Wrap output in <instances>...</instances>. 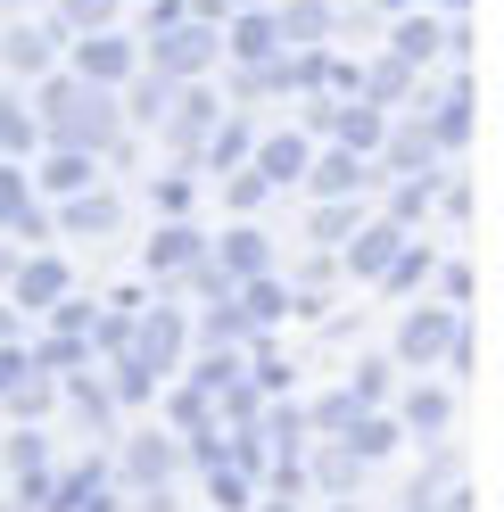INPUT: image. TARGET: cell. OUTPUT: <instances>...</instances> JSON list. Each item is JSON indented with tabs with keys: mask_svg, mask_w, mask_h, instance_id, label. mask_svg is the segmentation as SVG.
Here are the masks:
<instances>
[{
	"mask_svg": "<svg viewBox=\"0 0 504 512\" xmlns=\"http://www.w3.org/2000/svg\"><path fill=\"white\" fill-rule=\"evenodd\" d=\"M34 124L50 149H75V157H124V116H116V91H91L75 75H42L34 83Z\"/></svg>",
	"mask_w": 504,
	"mask_h": 512,
	"instance_id": "6da1fadb",
	"label": "cell"
},
{
	"mask_svg": "<svg viewBox=\"0 0 504 512\" xmlns=\"http://www.w3.org/2000/svg\"><path fill=\"white\" fill-rule=\"evenodd\" d=\"M215 34H224V25H199V17H182V25H166V34H149V50H141V67L149 75H166V83H199L215 58Z\"/></svg>",
	"mask_w": 504,
	"mask_h": 512,
	"instance_id": "7a4b0ae2",
	"label": "cell"
},
{
	"mask_svg": "<svg viewBox=\"0 0 504 512\" xmlns=\"http://www.w3.org/2000/svg\"><path fill=\"white\" fill-rule=\"evenodd\" d=\"M182 347H191V323H182V306H141V314H133V339H124V356H133L149 380L182 372Z\"/></svg>",
	"mask_w": 504,
	"mask_h": 512,
	"instance_id": "3957f363",
	"label": "cell"
},
{
	"mask_svg": "<svg viewBox=\"0 0 504 512\" xmlns=\"http://www.w3.org/2000/svg\"><path fill=\"white\" fill-rule=\"evenodd\" d=\"M463 331H471V323H463L455 306H414V314L397 323V356H389V364H405V372H430V364H447V347H455Z\"/></svg>",
	"mask_w": 504,
	"mask_h": 512,
	"instance_id": "277c9868",
	"label": "cell"
},
{
	"mask_svg": "<svg viewBox=\"0 0 504 512\" xmlns=\"http://www.w3.org/2000/svg\"><path fill=\"white\" fill-rule=\"evenodd\" d=\"M58 50H67V34L58 25H0V83H42L58 75Z\"/></svg>",
	"mask_w": 504,
	"mask_h": 512,
	"instance_id": "5b68a950",
	"label": "cell"
},
{
	"mask_svg": "<svg viewBox=\"0 0 504 512\" xmlns=\"http://www.w3.org/2000/svg\"><path fill=\"white\" fill-rule=\"evenodd\" d=\"M75 298V273H67V256H17L9 265V306H17V323L25 314H50V306H67Z\"/></svg>",
	"mask_w": 504,
	"mask_h": 512,
	"instance_id": "8992f818",
	"label": "cell"
},
{
	"mask_svg": "<svg viewBox=\"0 0 504 512\" xmlns=\"http://www.w3.org/2000/svg\"><path fill=\"white\" fill-rule=\"evenodd\" d=\"M67 75H75V83H91V91H124V83L141 75V42H124V34H83Z\"/></svg>",
	"mask_w": 504,
	"mask_h": 512,
	"instance_id": "52a82bcc",
	"label": "cell"
},
{
	"mask_svg": "<svg viewBox=\"0 0 504 512\" xmlns=\"http://www.w3.org/2000/svg\"><path fill=\"white\" fill-rule=\"evenodd\" d=\"M215 124H224V100H215V91H199V83H182V91H174V108H166V124H157V133H166V149H174V157H199Z\"/></svg>",
	"mask_w": 504,
	"mask_h": 512,
	"instance_id": "ba28073f",
	"label": "cell"
},
{
	"mask_svg": "<svg viewBox=\"0 0 504 512\" xmlns=\"http://www.w3.org/2000/svg\"><path fill=\"white\" fill-rule=\"evenodd\" d=\"M207 265L224 273L232 290H240V281H265V273H273V240L257 232V223H232L224 240H207Z\"/></svg>",
	"mask_w": 504,
	"mask_h": 512,
	"instance_id": "9c48e42d",
	"label": "cell"
},
{
	"mask_svg": "<svg viewBox=\"0 0 504 512\" xmlns=\"http://www.w3.org/2000/svg\"><path fill=\"white\" fill-rule=\"evenodd\" d=\"M306 166H314V141L306 133H257V149H248V174H257L265 190L306 182Z\"/></svg>",
	"mask_w": 504,
	"mask_h": 512,
	"instance_id": "30bf717a",
	"label": "cell"
},
{
	"mask_svg": "<svg viewBox=\"0 0 504 512\" xmlns=\"http://www.w3.org/2000/svg\"><path fill=\"white\" fill-rule=\"evenodd\" d=\"M182 471V446L166 430H141V438H124V488L149 496V488H166V479Z\"/></svg>",
	"mask_w": 504,
	"mask_h": 512,
	"instance_id": "8fae6325",
	"label": "cell"
},
{
	"mask_svg": "<svg viewBox=\"0 0 504 512\" xmlns=\"http://www.w3.org/2000/svg\"><path fill=\"white\" fill-rule=\"evenodd\" d=\"M232 58V67H265V58H281V25H273V9H240V17H224V42H215Z\"/></svg>",
	"mask_w": 504,
	"mask_h": 512,
	"instance_id": "7c38bea8",
	"label": "cell"
},
{
	"mask_svg": "<svg viewBox=\"0 0 504 512\" xmlns=\"http://www.w3.org/2000/svg\"><path fill=\"white\" fill-rule=\"evenodd\" d=\"M381 174H372V157H348V149H314V166H306V190L314 199H356V190H372Z\"/></svg>",
	"mask_w": 504,
	"mask_h": 512,
	"instance_id": "4fadbf2b",
	"label": "cell"
},
{
	"mask_svg": "<svg viewBox=\"0 0 504 512\" xmlns=\"http://www.w3.org/2000/svg\"><path fill=\"white\" fill-rule=\"evenodd\" d=\"M58 232H67V240H116V232H124V199L91 182L83 199H67V207H58Z\"/></svg>",
	"mask_w": 504,
	"mask_h": 512,
	"instance_id": "5bb4252c",
	"label": "cell"
},
{
	"mask_svg": "<svg viewBox=\"0 0 504 512\" xmlns=\"http://www.w3.org/2000/svg\"><path fill=\"white\" fill-rule=\"evenodd\" d=\"M381 157H389V174H397V182H430V174H438V141L422 133V116L389 124V133H381Z\"/></svg>",
	"mask_w": 504,
	"mask_h": 512,
	"instance_id": "9a60e30c",
	"label": "cell"
},
{
	"mask_svg": "<svg viewBox=\"0 0 504 512\" xmlns=\"http://www.w3.org/2000/svg\"><path fill=\"white\" fill-rule=\"evenodd\" d=\"M207 265V232L199 223H166V232H149V273L157 281H182V273H199Z\"/></svg>",
	"mask_w": 504,
	"mask_h": 512,
	"instance_id": "2e32d148",
	"label": "cell"
},
{
	"mask_svg": "<svg viewBox=\"0 0 504 512\" xmlns=\"http://www.w3.org/2000/svg\"><path fill=\"white\" fill-rule=\"evenodd\" d=\"M389 58H397V67L405 75H422L430 67V58H447V25H438V17H389Z\"/></svg>",
	"mask_w": 504,
	"mask_h": 512,
	"instance_id": "e0dca14e",
	"label": "cell"
},
{
	"mask_svg": "<svg viewBox=\"0 0 504 512\" xmlns=\"http://www.w3.org/2000/svg\"><path fill=\"white\" fill-rule=\"evenodd\" d=\"M25 182H34L42 199H58V207H67V199H83V190L100 182V157H75V149H50V157H42V174H25Z\"/></svg>",
	"mask_w": 504,
	"mask_h": 512,
	"instance_id": "ac0fdd59",
	"label": "cell"
},
{
	"mask_svg": "<svg viewBox=\"0 0 504 512\" xmlns=\"http://www.w3.org/2000/svg\"><path fill=\"white\" fill-rule=\"evenodd\" d=\"M248 149H257V124H248L240 108H224V124H215V133H207V149H199L207 182H215V174H240V166H248Z\"/></svg>",
	"mask_w": 504,
	"mask_h": 512,
	"instance_id": "d6986e66",
	"label": "cell"
},
{
	"mask_svg": "<svg viewBox=\"0 0 504 512\" xmlns=\"http://www.w3.org/2000/svg\"><path fill=\"white\" fill-rule=\"evenodd\" d=\"M397 248H405V232H397V223H364V232L339 248V256H348V273H356V281H381V273L397 265Z\"/></svg>",
	"mask_w": 504,
	"mask_h": 512,
	"instance_id": "ffe728a7",
	"label": "cell"
},
{
	"mask_svg": "<svg viewBox=\"0 0 504 512\" xmlns=\"http://www.w3.org/2000/svg\"><path fill=\"white\" fill-rule=\"evenodd\" d=\"M397 430H414V438H447V430H455V389H405Z\"/></svg>",
	"mask_w": 504,
	"mask_h": 512,
	"instance_id": "44dd1931",
	"label": "cell"
},
{
	"mask_svg": "<svg viewBox=\"0 0 504 512\" xmlns=\"http://www.w3.org/2000/svg\"><path fill=\"white\" fill-rule=\"evenodd\" d=\"M174 91H182V83H166V75H149V67H141L133 83H124V108H116V116H124V133H133V124H166Z\"/></svg>",
	"mask_w": 504,
	"mask_h": 512,
	"instance_id": "7402d4cb",
	"label": "cell"
},
{
	"mask_svg": "<svg viewBox=\"0 0 504 512\" xmlns=\"http://www.w3.org/2000/svg\"><path fill=\"white\" fill-rule=\"evenodd\" d=\"M42 149V124L25 108V91H0V166H17V157Z\"/></svg>",
	"mask_w": 504,
	"mask_h": 512,
	"instance_id": "603a6c76",
	"label": "cell"
},
{
	"mask_svg": "<svg viewBox=\"0 0 504 512\" xmlns=\"http://www.w3.org/2000/svg\"><path fill=\"white\" fill-rule=\"evenodd\" d=\"M58 397L75 405V422H83L91 438H116V405H108V389H100V380H91V372H75V380H67V389H58Z\"/></svg>",
	"mask_w": 504,
	"mask_h": 512,
	"instance_id": "cb8c5ba5",
	"label": "cell"
},
{
	"mask_svg": "<svg viewBox=\"0 0 504 512\" xmlns=\"http://www.w3.org/2000/svg\"><path fill=\"white\" fill-rule=\"evenodd\" d=\"M356 479H364V463H356V455H348V446H339V438H323V446H314V488H323L331 504L348 496Z\"/></svg>",
	"mask_w": 504,
	"mask_h": 512,
	"instance_id": "d4e9b609",
	"label": "cell"
},
{
	"mask_svg": "<svg viewBox=\"0 0 504 512\" xmlns=\"http://www.w3.org/2000/svg\"><path fill=\"white\" fill-rule=\"evenodd\" d=\"M0 405H9V422H25V430H42V413L58 405V380H50V372H25V380H17V389L0 397Z\"/></svg>",
	"mask_w": 504,
	"mask_h": 512,
	"instance_id": "484cf974",
	"label": "cell"
},
{
	"mask_svg": "<svg viewBox=\"0 0 504 512\" xmlns=\"http://www.w3.org/2000/svg\"><path fill=\"white\" fill-rule=\"evenodd\" d=\"M339 446H348L356 463H381V455H397V422H389V413H356Z\"/></svg>",
	"mask_w": 504,
	"mask_h": 512,
	"instance_id": "4316f807",
	"label": "cell"
},
{
	"mask_svg": "<svg viewBox=\"0 0 504 512\" xmlns=\"http://www.w3.org/2000/svg\"><path fill=\"white\" fill-rule=\"evenodd\" d=\"M0 463L17 479H50V430H9L0 438Z\"/></svg>",
	"mask_w": 504,
	"mask_h": 512,
	"instance_id": "83f0119b",
	"label": "cell"
},
{
	"mask_svg": "<svg viewBox=\"0 0 504 512\" xmlns=\"http://www.w3.org/2000/svg\"><path fill=\"white\" fill-rule=\"evenodd\" d=\"M356 232H364V207H356V199H331V207H314V248H323V256H331V248H348Z\"/></svg>",
	"mask_w": 504,
	"mask_h": 512,
	"instance_id": "f1b7e54d",
	"label": "cell"
},
{
	"mask_svg": "<svg viewBox=\"0 0 504 512\" xmlns=\"http://www.w3.org/2000/svg\"><path fill=\"white\" fill-rule=\"evenodd\" d=\"M58 34H116V0H58Z\"/></svg>",
	"mask_w": 504,
	"mask_h": 512,
	"instance_id": "f546056e",
	"label": "cell"
},
{
	"mask_svg": "<svg viewBox=\"0 0 504 512\" xmlns=\"http://www.w3.org/2000/svg\"><path fill=\"white\" fill-rule=\"evenodd\" d=\"M389 372H397L389 356H364V364H356V380H348V405H356V413H381V397H389Z\"/></svg>",
	"mask_w": 504,
	"mask_h": 512,
	"instance_id": "4dcf8cb0",
	"label": "cell"
},
{
	"mask_svg": "<svg viewBox=\"0 0 504 512\" xmlns=\"http://www.w3.org/2000/svg\"><path fill=\"white\" fill-rule=\"evenodd\" d=\"M422 281H430V248L405 240V248H397V265L381 273V290H422Z\"/></svg>",
	"mask_w": 504,
	"mask_h": 512,
	"instance_id": "1f68e13d",
	"label": "cell"
},
{
	"mask_svg": "<svg viewBox=\"0 0 504 512\" xmlns=\"http://www.w3.org/2000/svg\"><path fill=\"white\" fill-rule=\"evenodd\" d=\"M422 207H430V182H397V190H389V215H381V223H397V232H405V223H422Z\"/></svg>",
	"mask_w": 504,
	"mask_h": 512,
	"instance_id": "d6a6232c",
	"label": "cell"
},
{
	"mask_svg": "<svg viewBox=\"0 0 504 512\" xmlns=\"http://www.w3.org/2000/svg\"><path fill=\"white\" fill-rule=\"evenodd\" d=\"M207 496H215V512H240V504H248V471L215 463V471H207Z\"/></svg>",
	"mask_w": 504,
	"mask_h": 512,
	"instance_id": "836d02e7",
	"label": "cell"
},
{
	"mask_svg": "<svg viewBox=\"0 0 504 512\" xmlns=\"http://www.w3.org/2000/svg\"><path fill=\"white\" fill-rule=\"evenodd\" d=\"M25 207H34V182H25L17 166H0V232H9V223H17Z\"/></svg>",
	"mask_w": 504,
	"mask_h": 512,
	"instance_id": "e575fe53",
	"label": "cell"
},
{
	"mask_svg": "<svg viewBox=\"0 0 504 512\" xmlns=\"http://www.w3.org/2000/svg\"><path fill=\"white\" fill-rule=\"evenodd\" d=\"M166 413H174L182 430H207V422H215V397H207V389H174V405H166Z\"/></svg>",
	"mask_w": 504,
	"mask_h": 512,
	"instance_id": "d590c367",
	"label": "cell"
},
{
	"mask_svg": "<svg viewBox=\"0 0 504 512\" xmlns=\"http://www.w3.org/2000/svg\"><path fill=\"white\" fill-rule=\"evenodd\" d=\"M224 199H232V215H257V207H265V199H273V190H265V182H257V174H248V166H240V174H232V182H224Z\"/></svg>",
	"mask_w": 504,
	"mask_h": 512,
	"instance_id": "8d00e7d4",
	"label": "cell"
},
{
	"mask_svg": "<svg viewBox=\"0 0 504 512\" xmlns=\"http://www.w3.org/2000/svg\"><path fill=\"white\" fill-rule=\"evenodd\" d=\"M25 372H34V364H25V339H17V347H0V397H9Z\"/></svg>",
	"mask_w": 504,
	"mask_h": 512,
	"instance_id": "74e56055",
	"label": "cell"
},
{
	"mask_svg": "<svg viewBox=\"0 0 504 512\" xmlns=\"http://www.w3.org/2000/svg\"><path fill=\"white\" fill-rule=\"evenodd\" d=\"M157 207H166V215L182 223V207H191V182H182V174H174V182H157Z\"/></svg>",
	"mask_w": 504,
	"mask_h": 512,
	"instance_id": "f35d334b",
	"label": "cell"
},
{
	"mask_svg": "<svg viewBox=\"0 0 504 512\" xmlns=\"http://www.w3.org/2000/svg\"><path fill=\"white\" fill-rule=\"evenodd\" d=\"M17 339H25V331H17V306L0 298V347H17Z\"/></svg>",
	"mask_w": 504,
	"mask_h": 512,
	"instance_id": "ab89813d",
	"label": "cell"
},
{
	"mask_svg": "<svg viewBox=\"0 0 504 512\" xmlns=\"http://www.w3.org/2000/svg\"><path fill=\"white\" fill-rule=\"evenodd\" d=\"M430 512H471V496H463V488H447V496H438Z\"/></svg>",
	"mask_w": 504,
	"mask_h": 512,
	"instance_id": "60d3db41",
	"label": "cell"
},
{
	"mask_svg": "<svg viewBox=\"0 0 504 512\" xmlns=\"http://www.w3.org/2000/svg\"><path fill=\"white\" fill-rule=\"evenodd\" d=\"M372 9H381V17H414L422 0H372Z\"/></svg>",
	"mask_w": 504,
	"mask_h": 512,
	"instance_id": "b9f144b4",
	"label": "cell"
},
{
	"mask_svg": "<svg viewBox=\"0 0 504 512\" xmlns=\"http://www.w3.org/2000/svg\"><path fill=\"white\" fill-rule=\"evenodd\" d=\"M240 9H273V0H224V17H240Z\"/></svg>",
	"mask_w": 504,
	"mask_h": 512,
	"instance_id": "7bdbcfd3",
	"label": "cell"
},
{
	"mask_svg": "<svg viewBox=\"0 0 504 512\" xmlns=\"http://www.w3.org/2000/svg\"><path fill=\"white\" fill-rule=\"evenodd\" d=\"M265 512H290V504H273V496H265Z\"/></svg>",
	"mask_w": 504,
	"mask_h": 512,
	"instance_id": "ee69618b",
	"label": "cell"
},
{
	"mask_svg": "<svg viewBox=\"0 0 504 512\" xmlns=\"http://www.w3.org/2000/svg\"><path fill=\"white\" fill-rule=\"evenodd\" d=\"M0 512H25V504H0Z\"/></svg>",
	"mask_w": 504,
	"mask_h": 512,
	"instance_id": "f6af8a7d",
	"label": "cell"
},
{
	"mask_svg": "<svg viewBox=\"0 0 504 512\" xmlns=\"http://www.w3.org/2000/svg\"><path fill=\"white\" fill-rule=\"evenodd\" d=\"M9 9H25V0H9Z\"/></svg>",
	"mask_w": 504,
	"mask_h": 512,
	"instance_id": "bcb514c9",
	"label": "cell"
}]
</instances>
